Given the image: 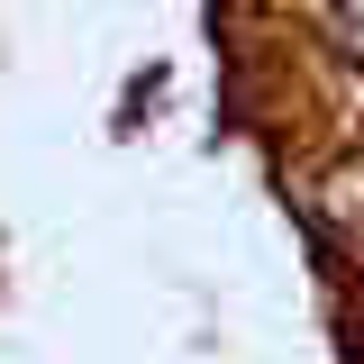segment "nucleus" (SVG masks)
<instances>
[{
    "label": "nucleus",
    "mask_w": 364,
    "mask_h": 364,
    "mask_svg": "<svg viewBox=\"0 0 364 364\" xmlns=\"http://www.w3.org/2000/svg\"><path fill=\"white\" fill-rule=\"evenodd\" d=\"M219 28L246 128L364 337V0H219Z\"/></svg>",
    "instance_id": "f257e3e1"
}]
</instances>
